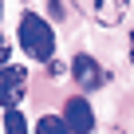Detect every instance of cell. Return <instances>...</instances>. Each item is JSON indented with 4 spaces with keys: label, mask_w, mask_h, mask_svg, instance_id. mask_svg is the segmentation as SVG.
Returning a JSON list of instances; mask_svg holds the SVG:
<instances>
[{
    "label": "cell",
    "mask_w": 134,
    "mask_h": 134,
    "mask_svg": "<svg viewBox=\"0 0 134 134\" xmlns=\"http://www.w3.org/2000/svg\"><path fill=\"white\" fill-rule=\"evenodd\" d=\"M20 47H24L32 59H40V63L51 59V51H55V32H51V24H47L40 12H24V16H20Z\"/></svg>",
    "instance_id": "6da1fadb"
},
{
    "label": "cell",
    "mask_w": 134,
    "mask_h": 134,
    "mask_svg": "<svg viewBox=\"0 0 134 134\" xmlns=\"http://www.w3.org/2000/svg\"><path fill=\"white\" fill-rule=\"evenodd\" d=\"M24 95H28V67H20V63L0 67V107L16 110Z\"/></svg>",
    "instance_id": "7a4b0ae2"
},
{
    "label": "cell",
    "mask_w": 134,
    "mask_h": 134,
    "mask_svg": "<svg viewBox=\"0 0 134 134\" xmlns=\"http://www.w3.org/2000/svg\"><path fill=\"white\" fill-rule=\"evenodd\" d=\"M79 8H83L95 24L114 28V24H122V16H126V8H130V0H79Z\"/></svg>",
    "instance_id": "3957f363"
},
{
    "label": "cell",
    "mask_w": 134,
    "mask_h": 134,
    "mask_svg": "<svg viewBox=\"0 0 134 134\" xmlns=\"http://www.w3.org/2000/svg\"><path fill=\"white\" fill-rule=\"evenodd\" d=\"M71 75H75V83H79L83 91H99V87L107 83V71H103V63H99V59H91L87 51L71 59Z\"/></svg>",
    "instance_id": "277c9868"
},
{
    "label": "cell",
    "mask_w": 134,
    "mask_h": 134,
    "mask_svg": "<svg viewBox=\"0 0 134 134\" xmlns=\"http://www.w3.org/2000/svg\"><path fill=\"white\" fill-rule=\"evenodd\" d=\"M63 126L71 130V134H91L95 130V110H91V103L87 99H67V107H63Z\"/></svg>",
    "instance_id": "5b68a950"
},
{
    "label": "cell",
    "mask_w": 134,
    "mask_h": 134,
    "mask_svg": "<svg viewBox=\"0 0 134 134\" xmlns=\"http://www.w3.org/2000/svg\"><path fill=\"white\" fill-rule=\"evenodd\" d=\"M36 134H71L63 126V118H55V114H43L40 122H36Z\"/></svg>",
    "instance_id": "8992f818"
},
{
    "label": "cell",
    "mask_w": 134,
    "mask_h": 134,
    "mask_svg": "<svg viewBox=\"0 0 134 134\" xmlns=\"http://www.w3.org/2000/svg\"><path fill=\"white\" fill-rule=\"evenodd\" d=\"M4 134H28V118L20 110H8L4 114Z\"/></svg>",
    "instance_id": "52a82bcc"
},
{
    "label": "cell",
    "mask_w": 134,
    "mask_h": 134,
    "mask_svg": "<svg viewBox=\"0 0 134 134\" xmlns=\"http://www.w3.org/2000/svg\"><path fill=\"white\" fill-rule=\"evenodd\" d=\"M8 59H12V43H8L4 32H0V67H8Z\"/></svg>",
    "instance_id": "ba28073f"
},
{
    "label": "cell",
    "mask_w": 134,
    "mask_h": 134,
    "mask_svg": "<svg viewBox=\"0 0 134 134\" xmlns=\"http://www.w3.org/2000/svg\"><path fill=\"white\" fill-rule=\"evenodd\" d=\"M130 63H134V32H130Z\"/></svg>",
    "instance_id": "9c48e42d"
},
{
    "label": "cell",
    "mask_w": 134,
    "mask_h": 134,
    "mask_svg": "<svg viewBox=\"0 0 134 134\" xmlns=\"http://www.w3.org/2000/svg\"><path fill=\"white\" fill-rule=\"evenodd\" d=\"M0 16H4V4H0Z\"/></svg>",
    "instance_id": "30bf717a"
}]
</instances>
